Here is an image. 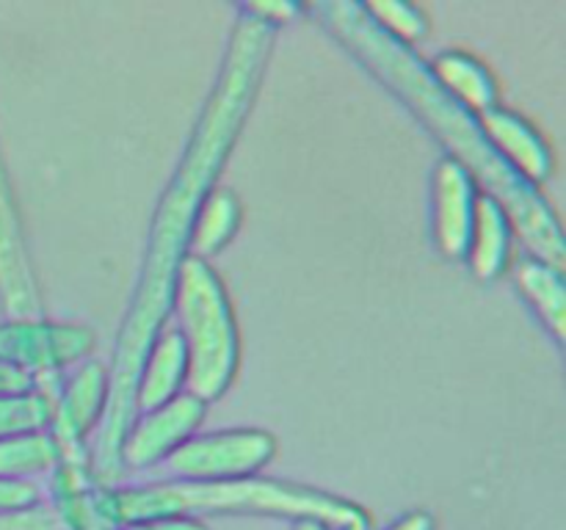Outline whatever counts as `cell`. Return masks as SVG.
Instances as JSON below:
<instances>
[{
  "mask_svg": "<svg viewBox=\"0 0 566 530\" xmlns=\"http://www.w3.org/2000/svg\"><path fill=\"white\" fill-rule=\"evenodd\" d=\"M274 36V25L243 9L241 20L232 28L219 81L205 103L186 155L155 210L147 257L108 370V401L99 417L97 456H94L99 480H114L122 473L119 453L136 420V381L144 357L169 318L177 271L188 257L193 221L205 197L213 191V182L224 169L232 144L241 136L243 121L269 66Z\"/></svg>",
  "mask_w": 566,
  "mask_h": 530,
  "instance_id": "6da1fadb",
  "label": "cell"
},
{
  "mask_svg": "<svg viewBox=\"0 0 566 530\" xmlns=\"http://www.w3.org/2000/svg\"><path fill=\"white\" fill-rule=\"evenodd\" d=\"M313 11L326 31L363 61L365 70L374 72L396 97H401L415 110V116L429 125V130L451 149L453 160H459L473 174L475 186L481 182L486 188L534 257L553 268H562L564 235L553 208L545 202L539 188L514 174L497 158L481 132L479 116L464 110L457 99L442 92L429 64L412 47L379 31L376 22L365 14L363 3L337 0V3L313 6Z\"/></svg>",
  "mask_w": 566,
  "mask_h": 530,
  "instance_id": "7a4b0ae2",
  "label": "cell"
},
{
  "mask_svg": "<svg viewBox=\"0 0 566 530\" xmlns=\"http://www.w3.org/2000/svg\"><path fill=\"white\" fill-rule=\"evenodd\" d=\"M114 522L144 524L160 517H197V513H247V517L321 519L332 530H348L370 522L354 502L315 491L310 486L269 478L232 480H175V484L138 486L108 491Z\"/></svg>",
  "mask_w": 566,
  "mask_h": 530,
  "instance_id": "3957f363",
  "label": "cell"
},
{
  "mask_svg": "<svg viewBox=\"0 0 566 530\" xmlns=\"http://www.w3.org/2000/svg\"><path fill=\"white\" fill-rule=\"evenodd\" d=\"M171 307L186 346V392L202 403L219 401L235 381L241 337L224 285L208 259H182Z\"/></svg>",
  "mask_w": 566,
  "mask_h": 530,
  "instance_id": "277c9868",
  "label": "cell"
},
{
  "mask_svg": "<svg viewBox=\"0 0 566 530\" xmlns=\"http://www.w3.org/2000/svg\"><path fill=\"white\" fill-rule=\"evenodd\" d=\"M276 439L260 428H230L186 439L166 456V469L180 480L252 478L274 458Z\"/></svg>",
  "mask_w": 566,
  "mask_h": 530,
  "instance_id": "5b68a950",
  "label": "cell"
},
{
  "mask_svg": "<svg viewBox=\"0 0 566 530\" xmlns=\"http://www.w3.org/2000/svg\"><path fill=\"white\" fill-rule=\"evenodd\" d=\"M94 348L92 329L53 320H6L0 324V362L14 364L31 375L55 370L86 359Z\"/></svg>",
  "mask_w": 566,
  "mask_h": 530,
  "instance_id": "8992f818",
  "label": "cell"
},
{
  "mask_svg": "<svg viewBox=\"0 0 566 530\" xmlns=\"http://www.w3.org/2000/svg\"><path fill=\"white\" fill-rule=\"evenodd\" d=\"M205 409H208V403L188 395V392H180L164 406L142 412V417L133 420L125 445H122V469H144L166 462L169 453H175L182 442L191 439V434L205 420Z\"/></svg>",
  "mask_w": 566,
  "mask_h": 530,
  "instance_id": "52a82bcc",
  "label": "cell"
},
{
  "mask_svg": "<svg viewBox=\"0 0 566 530\" xmlns=\"http://www.w3.org/2000/svg\"><path fill=\"white\" fill-rule=\"evenodd\" d=\"M105 401H108V373L99 362H83L59 392V401H53L50 436L59 447L61 464H86L83 439L103 417Z\"/></svg>",
  "mask_w": 566,
  "mask_h": 530,
  "instance_id": "ba28073f",
  "label": "cell"
},
{
  "mask_svg": "<svg viewBox=\"0 0 566 530\" xmlns=\"http://www.w3.org/2000/svg\"><path fill=\"white\" fill-rule=\"evenodd\" d=\"M0 304L9 312V320L42 318V298L33 279L3 160H0Z\"/></svg>",
  "mask_w": 566,
  "mask_h": 530,
  "instance_id": "9c48e42d",
  "label": "cell"
},
{
  "mask_svg": "<svg viewBox=\"0 0 566 530\" xmlns=\"http://www.w3.org/2000/svg\"><path fill=\"white\" fill-rule=\"evenodd\" d=\"M479 186L459 160L442 158L431 177V235L448 259H462L468 252Z\"/></svg>",
  "mask_w": 566,
  "mask_h": 530,
  "instance_id": "30bf717a",
  "label": "cell"
},
{
  "mask_svg": "<svg viewBox=\"0 0 566 530\" xmlns=\"http://www.w3.org/2000/svg\"><path fill=\"white\" fill-rule=\"evenodd\" d=\"M481 132H484L486 144L495 149L497 158L523 177L525 182L536 186V182L547 180L553 174V155L545 138L523 119V116L512 114V110L490 108L486 114L479 116Z\"/></svg>",
  "mask_w": 566,
  "mask_h": 530,
  "instance_id": "8fae6325",
  "label": "cell"
},
{
  "mask_svg": "<svg viewBox=\"0 0 566 530\" xmlns=\"http://www.w3.org/2000/svg\"><path fill=\"white\" fill-rule=\"evenodd\" d=\"M186 386V346L180 331L164 326L144 357L136 381V412H153Z\"/></svg>",
  "mask_w": 566,
  "mask_h": 530,
  "instance_id": "7c38bea8",
  "label": "cell"
},
{
  "mask_svg": "<svg viewBox=\"0 0 566 530\" xmlns=\"http://www.w3.org/2000/svg\"><path fill=\"white\" fill-rule=\"evenodd\" d=\"M512 232L509 215L503 213L501 204L490 193H479L468 252H464L475 279L492 282L506 271L509 257H512Z\"/></svg>",
  "mask_w": 566,
  "mask_h": 530,
  "instance_id": "4fadbf2b",
  "label": "cell"
},
{
  "mask_svg": "<svg viewBox=\"0 0 566 530\" xmlns=\"http://www.w3.org/2000/svg\"><path fill=\"white\" fill-rule=\"evenodd\" d=\"M429 70L442 92L473 116L486 114L497 105L495 77L475 55L464 53V50H446L431 61Z\"/></svg>",
  "mask_w": 566,
  "mask_h": 530,
  "instance_id": "5bb4252c",
  "label": "cell"
},
{
  "mask_svg": "<svg viewBox=\"0 0 566 530\" xmlns=\"http://www.w3.org/2000/svg\"><path fill=\"white\" fill-rule=\"evenodd\" d=\"M517 290L558 342L566 337V285L562 268L525 257L517 263Z\"/></svg>",
  "mask_w": 566,
  "mask_h": 530,
  "instance_id": "9a60e30c",
  "label": "cell"
},
{
  "mask_svg": "<svg viewBox=\"0 0 566 530\" xmlns=\"http://www.w3.org/2000/svg\"><path fill=\"white\" fill-rule=\"evenodd\" d=\"M241 226V202L230 188H213L205 197L188 237V257L208 259L219 254Z\"/></svg>",
  "mask_w": 566,
  "mask_h": 530,
  "instance_id": "2e32d148",
  "label": "cell"
},
{
  "mask_svg": "<svg viewBox=\"0 0 566 530\" xmlns=\"http://www.w3.org/2000/svg\"><path fill=\"white\" fill-rule=\"evenodd\" d=\"M61 456L48 431L0 439V478H22L59 467Z\"/></svg>",
  "mask_w": 566,
  "mask_h": 530,
  "instance_id": "e0dca14e",
  "label": "cell"
},
{
  "mask_svg": "<svg viewBox=\"0 0 566 530\" xmlns=\"http://www.w3.org/2000/svg\"><path fill=\"white\" fill-rule=\"evenodd\" d=\"M50 417H53V398L39 386L20 395H0V439L48 431Z\"/></svg>",
  "mask_w": 566,
  "mask_h": 530,
  "instance_id": "ac0fdd59",
  "label": "cell"
},
{
  "mask_svg": "<svg viewBox=\"0 0 566 530\" xmlns=\"http://www.w3.org/2000/svg\"><path fill=\"white\" fill-rule=\"evenodd\" d=\"M365 14L376 22L379 31H385L387 36L396 39V42L412 47L415 42L429 33V20H426L423 11L412 3H398V0H379V3H363Z\"/></svg>",
  "mask_w": 566,
  "mask_h": 530,
  "instance_id": "d6986e66",
  "label": "cell"
},
{
  "mask_svg": "<svg viewBox=\"0 0 566 530\" xmlns=\"http://www.w3.org/2000/svg\"><path fill=\"white\" fill-rule=\"evenodd\" d=\"M0 530H70L53 508H28V511L0 513Z\"/></svg>",
  "mask_w": 566,
  "mask_h": 530,
  "instance_id": "ffe728a7",
  "label": "cell"
},
{
  "mask_svg": "<svg viewBox=\"0 0 566 530\" xmlns=\"http://www.w3.org/2000/svg\"><path fill=\"white\" fill-rule=\"evenodd\" d=\"M39 506V486L22 478H0V513L28 511Z\"/></svg>",
  "mask_w": 566,
  "mask_h": 530,
  "instance_id": "44dd1931",
  "label": "cell"
},
{
  "mask_svg": "<svg viewBox=\"0 0 566 530\" xmlns=\"http://www.w3.org/2000/svg\"><path fill=\"white\" fill-rule=\"evenodd\" d=\"M33 390V375L14 364L0 362V395H20V392Z\"/></svg>",
  "mask_w": 566,
  "mask_h": 530,
  "instance_id": "7402d4cb",
  "label": "cell"
},
{
  "mask_svg": "<svg viewBox=\"0 0 566 530\" xmlns=\"http://www.w3.org/2000/svg\"><path fill=\"white\" fill-rule=\"evenodd\" d=\"M249 14L260 17V20H265L269 25H280V22H287L293 14H298L302 11V6H293V3H249L247 6Z\"/></svg>",
  "mask_w": 566,
  "mask_h": 530,
  "instance_id": "603a6c76",
  "label": "cell"
},
{
  "mask_svg": "<svg viewBox=\"0 0 566 530\" xmlns=\"http://www.w3.org/2000/svg\"><path fill=\"white\" fill-rule=\"evenodd\" d=\"M144 524H147V530H205V524L193 517H160Z\"/></svg>",
  "mask_w": 566,
  "mask_h": 530,
  "instance_id": "cb8c5ba5",
  "label": "cell"
},
{
  "mask_svg": "<svg viewBox=\"0 0 566 530\" xmlns=\"http://www.w3.org/2000/svg\"><path fill=\"white\" fill-rule=\"evenodd\" d=\"M387 530H434V519L426 511H412L407 513V517L398 519V522Z\"/></svg>",
  "mask_w": 566,
  "mask_h": 530,
  "instance_id": "d4e9b609",
  "label": "cell"
},
{
  "mask_svg": "<svg viewBox=\"0 0 566 530\" xmlns=\"http://www.w3.org/2000/svg\"><path fill=\"white\" fill-rule=\"evenodd\" d=\"M125 530H147V524H125Z\"/></svg>",
  "mask_w": 566,
  "mask_h": 530,
  "instance_id": "484cf974",
  "label": "cell"
}]
</instances>
